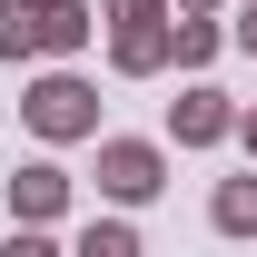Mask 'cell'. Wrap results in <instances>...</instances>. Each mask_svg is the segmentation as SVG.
Instances as JSON below:
<instances>
[{
  "instance_id": "6da1fadb",
  "label": "cell",
  "mask_w": 257,
  "mask_h": 257,
  "mask_svg": "<svg viewBox=\"0 0 257 257\" xmlns=\"http://www.w3.org/2000/svg\"><path fill=\"white\" fill-rule=\"evenodd\" d=\"M109 188H149V149H119L109 159Z\"/></svg>"
},
{
  "instance_id": "7a4b0ae2",
  "label": "cell",
  "mask_w": 257,
  "mask_h": 257,
  "mask_svg": "<svg viewBox=\"0 0 257 257\" xmlns=\"http://www.w3.org/2000/svg\"><path fill=\"white\" fill-rule=\"evenodd\" d=\"M40 119H50V128H79V89H40Z\"/></svg>"
},
{
  "instance_id": "3957f363",
  "label": "cell",
  "mask_w": 257,
  "mask_h": 257,
  "mask_svg": "<svg viewBox=\"0 0 257 257\" xmlns=\"http://www.w3.org/2000/svg\"><path fill=\"white\" fill-rule=\"evenodd\" d=\"M89 257H128V237H119V227H99V237H89Z\"/></svg>"
},
{
  "instance_id": "277c9868",
  "label": "cell",
  "mask_w": 257,
  "mask_h": 257,
  "mask_svg": "<svg viewBox=\"0 0 257 257\" xmlns=\"http://www.w3.org/2000/svg\"><path fill=\"white\" fill-rule=\"evenodd\" d=\"M10 257H50V247H40V237H20V247H10Z\"/></svg>"
}]
</instances>
